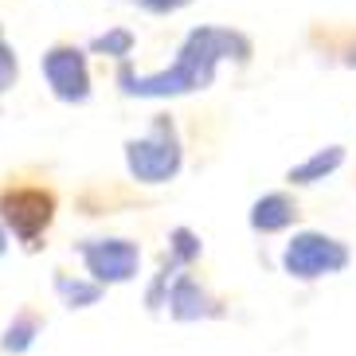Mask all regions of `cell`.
Returning a JSON list of instances; mask_svg holds the SVG:
<instances>
[{
    "label": "cell",
    "mask_w": 356,
    "mask_h": 356,
    "mask_svg": "<svg viewBox=\"0 0 356 356\" xmlns=\"http://www.w3.org/2000/svg\"><path fill=\"white\" fill-rule=\"evenodd\" d=\"M251 40L235 28H216V24H204V28H192L180 43L172 67L153 74L134 71L129 63H118V90L126 98H180V95H196V90H208L216 83V67L223 59H235V63H251Z\"/></svg>",
    "instance_id": "cell-1"
},
{
    "label": "cell",
    "mask_w": 356,
    "mask_h": 356,
    "mask_svg": "<svg viewBox=\"0 0 356 356\" xmlns=\"http://www.w3.org/2000/svg\"><path fill=\"white\" fill-rule=\"evenodd\" d=\"M59 211V196L47 184H24V180H8L0 188V227L8 231V239L20 243V251L35 254L47 247V231Z\"/></svg>",
    "instance_id": "cell-2"
},
{
    "label": "cell",
    "mask_w": 356,
    "mask_h": 356,
    "mask_svg": "<svg viewBox=\"0 0 356 356\" xmlns=\"http://www.w3.org/2000/svg\"><path fill=\"white\" fill-rule=\"evenodd\" d=\"M122 153H126V172L145 188L172 184L180 177V168H184V145H180L177 122L168 114L153 118L141 137H129Z\"/></svg>",
    "instance_id": "cell-3"
},
{
    "label": "cell",
    "mask_w": 356,
    "mask_h": 356,
    "mask_svg": "<svg viewBox=\"0 0 356 356\" xmlns=\"http://www.w3.org/2000/svg\"><path fill=\"white\" fill-rule=\"evenodd\" d=\"M278 266H282V274L290 282L314 286V282L345 274L348 266H353V247H348L341 235H329V231H317V227H302L286 239Z\"/></svg>",
    "instance_id": "cell-4"
},
{
    "label": "cell",
    "mask_w": 356,
    "mask_h": 356,
    "mask_svg": "<svg viewBox=\"0 0 356 356\" xmlns=\"http://www.w3.org/2000/svg\"><path fill=\"white\" fill-rule=\"evenodd\" d=\"M71 251L83 262V274L90 282H98L102 290L137 282L141 262H145L141 243L129 239V235H86V239L74 243Z\"/></svg>",
    "instance_id": "cell-5"
},
{
    "label": "cell",
    "mask_w": 356,
    "mask_h": 356,
    "mask_svg": "<svg viewBox=\"0 0 356 356\" xmlns=\"http://www.w3.org/2000/svg\"><path fill=\"white\" fill-rule=\"evenodd\" d=\"M40 71L51 86V95L63 106H83L90 102V67H86V51L74 43H55L40 59Z\"/></svg>",
    "instance_id": "cell-6"
},
{
    "label": "cell",
    "mask_w": 356,
    "mask_h": 356,
    "mask_svg": "<svg viewBox=\"0 0 356 356\" xmlns=\"http://www.w3.org/2000/svg\"><path fill=\"white\" fill-rule=\"evenodd\" d=\"M165 314H168V321H177V325H200V321H223V317L231 314V305L223 302L200 274L184 270V274L172 278V286H168Z\"/></svg>",
    "instance_id": "cell-7"
},
{
    "label": "cell",
    "mask_w": 356,
    "mask_h": 356,
    "mask_svg": "<svg viewBox=\"0 0 356 356\" xmlns=\"http://www.w3.org/2000/svg\"><path fill=\"white\" fill-rule=\"evenodd\" d=\"M302 223V200L293 196L290 188H274V192H262L259 200L251 204L247 211V227L262 239H270V235H286Z\"/></svg>",
    "instance_id": "cell-8"
},
{
    "label": "cell",
    "mask_w": 356,
    "mask_h": 356,
    "mask_svg": "<svg viewBox=\"0 0 356 356\" xmlns=\"http://www.w3.org/2000/svg\"><path fill=\"white\" fill-rule=\"evenodd\" d=\"M345 161H348L345 145H321L305 161H298V165L286 168V184H290V188H314V184H321V180L337 177V172L345 168Z\"/></svg>",
    "instance_id": "cell-9"
},
{
    "label": "cell",
    "mask_w": 356,
    "mask_h": 356,
    "mask_svg": "<svg viewBox=\"0 0 356 356\" xmlns=\"http://www.w3.org/2000/svg\"><path fill=\"white\" fill-rule=\"evenodd\" d=\"M43 329H47V317H43L35 305H20V309L8 317V325L0 329V353L4 356H28L40 345Z\"/></svg>",
    "instance_id": "cell-10"
},
{
    "label": "cell",
    "mask_w": 356,
    "mask_h": 356,
    "mask_svg": "<svg viewBox=\"0 0 356 356\" xmlns=\"http://www.w3.org/2000/svg\"><path fill=\"white\" fill-rule=\"evenodd\" d=\"M51 290H55V298H59V305H63V309H71V314L95 309V305L106 298V290L98 282H90L86 274L63 270V266H55V270H51Z\"/></svg>",
    "instance_id": "cell-11"
},
{
    "label": "cell",
    "mask_w": 356,
    "mask_h": 356,
    "mask_svg": "<svg viewBox=\"0 0 356 356\" xmlns=\"http://www.w3.org/2000/svg\"><path fill=\"white\" fill-rule=\"evenodd\" d=\"M161 259H165L172 270H192V266L204 259V239H200V231H192V227H184V223H177V227L168 231Z\"/></svg>",
    "instance_id": "cell-12"
},
{
    "label": "cell",
    "mask_w": 356,
    "mask_h": 356,
    "mask_svg": "<svg viewBox=\"0 0 356 356\" xmlns=\"http://www.w3.org/2000/svg\"><path fill=\"white\" fill-rule=\"evenodd\" d=\"M184 270H172L165 259L157 262V274H149V282H145V293H141V305H145V314H165V305H168V286H172V278Z\"/></svg>",
    "instance_id": "cell-13"
},
{
    "label": "cell",
    "mask_w": 356,
    "mask_h": 356,
    "mask_svg": "<svg viewBox=\"0 0 356 356\" xmlns=\"http://www.w3.org/2000/svg\"><path fill=\"white\" fill-rule=\"evenodd\" d=\"M134 32L129 28H110V32H102V35H95L90 40V51L95 55H110V59H118V63H126L129 59V51H134Z\"/></svg>",
    "instance_id": "cell-14"
},
{
    "label": "cell",
    "mask_w": 356,
    "mask_h": 356,
    "mask_svg": "<svg viewBox=\"0 0 356 356\" xmlns=\"http://www.w3.org/2000/svg\"><path fill=\"white\" fill-rule=\"evenodd\" d=\"M16 83H20V59L12 51V43L4 40V32H0V98L8 95Z\"/></svg>",
    "instance_id": "cell-15"
},
{
    "label": "cell",
    "mask_w": 356,
    "mask_h": 356,
    "mask_svg": "<svg viewBox=\"0 0 356 356\" xmlns=\"http://www.w3.org/2000/svg\"><path fill=\"white\" fill-rule=\"evenodd\" d=\"M134 4H141L153 16H168V12H180L184 4H192V0H134Z\"/></svg>",
    "instance_id": "cell-16"
},
{
    "label": "cell",
    "mask_w": 356,
    "mask_h": 356,
    "mask_svg": "<svg viewBox=\"0 0 356 356\" xmlns=\"http://www.w3.org/2000/svg\"><path fill=\"white\" fill-rule=\"evenodd\" d=\"M341 63H345V67H356V40L348 43L345 51H341Z\"/></svg>",
    "instance_id": "cell-17"
},
{
    "label": "cell",
    "mask_w": 356,
    "mask_h": 356,
    "mask_svg": "<svg viewBox=\"0 0 356 356\" xmlns=\"http://www.w3.org/2000/svg\"><path fill=\"white\" fill-rule=\"evenodd\" d=\"M8 247H12V239H8V231L0 227V259H4V254H8Z\"/></svg>",
    "instance_id": "cell-18"
}]
</instances>
